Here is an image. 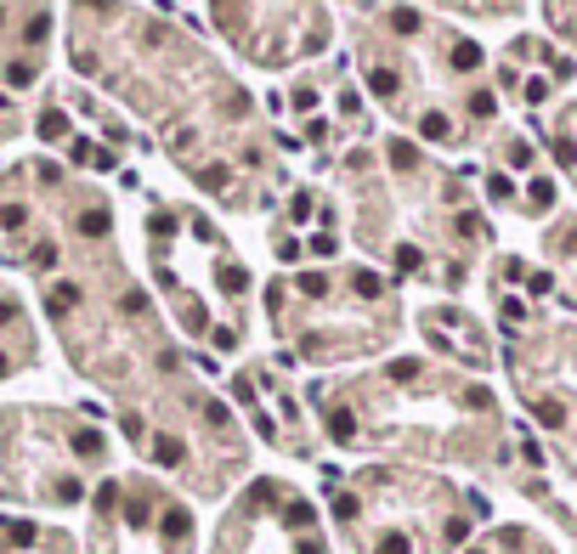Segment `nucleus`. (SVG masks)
Listing matches in <instances>:
<instances>
[{"label":"nucleus","instance_id":"f257e3e1","mask_svg":"<svg viewBox=\"0 0 577 554\" xmlns=\"http://www.w3.org/2000/svg\"><path fill=\"white\" fill-rule=\"evenodd\" d=\"M68 57L164 142L176 170L227 209H272L283 164L250 91L193 34L125 0H68Z\"/></svg>","mask_w":577,"mask_h":554},{"label":"nucleus","instance_id":"f03ea898","mask_svg":"<svg viewBox=\"0 0 577 554\" xmlns=\"http://www.w3.org/2000/svg\"><path fill=\"white\" fill-rule=\"evenodd\" d=\"M306 407L323 447L396 464H487L504 453V413L481 379L436 357H380L351 373L311 379Z\"/></svg>","mask_w":577,"mask_h":554},{"label":"nucleus","instance_id":"7ed1b4c3","mask_svg":"<svg viewBox=\"0 0 577 554\" xmlns=\"http://www.w3.org/2000/svg\"><path fill=\"white\" fill-rule=\"evenodd\" d=\"M261 311L283 357L317 373L380 362L396 351V339L407 328V306L396 283L362 261L277 272L261 288Z\"/></svg>","mask_w":577,"mask_h":554},{"label":"nucleus","instance_id":"20e7f679","mask_svg":"<svg viewBox=\"0 0 577 554\" xmlns=\"http://www.w3.org/2000/svg\"><path fill=\"white\" fill-rule=\"evenodd\" d=\"M323 515L340 554H459L487 521V498L441 470L396 458H362L357 470H323Z\"/></svg>","mask_w":577,"mask_h":554},{"label":"nucleus","instance_id":"39448f33","mask_svg":"<svg viewBox=\"0 0 577 554\" xmlns=\"http://www.w3.org/2000/svg\"><path fill=\"white\" fill-rule=\"evenodd\" d=\"M142 249L147 277L164 300L176 334L204 345L210 357H238L250 339V294L255 277L243 254L198 204H176L164 193H147L142 215Z\"/></svg>","mask_w":577,"mask_h":554},{"label":"nucleus","instance_id":"423d86ee","mask_svg":"<svg viewBox=\"0 0 577 554\" xmlns=\"http://www.w3.org/2000/svg\"><path fill=\"white\" fill-rule=\"evenodd\" d=\"M108 470H119V447L97 407L0 402V509L40 521L74 515Z\"/></svg>","mask_w":577,"mask_h":554},{"label":"nucleus","instance_id":"0eeeda50","mask_svg":"<svg viewBox=\"0 0 577 554\" xmlns=\"http://www.w3.org/2000/svg\"><path fill=\"white\" fill-rule=\"evenodd\" d=\"M79 515V554H204L193 498L142 464L108 470Z\"/></svg>","mask_w":577,"mask_h":554},{"label":"nucleus","instance_id":"6e6552de","mask_svg":"<svg viewBox=\"0 0 577 554\" xmlns=\"http://www.w3.org/2000/svg\"><path fill=\"white\" fill-rule=\"evenodd\" d=\"M204 554H340L328 532L323 498H311L295 475L255 470L204 537Z\"/></svg>","mask_w":577,"mask_h":554},{"label":"nucleus","instance_id":"1a4fd4ad","mask_svg":"<svg viewBox=\"0 0 577 554\" xmlns=\"http://www.w3.org/2000/svg\"><path fill=\"white\" fill-rule=\"evenodd\" d=\"M210 17L255 68H300L334 46V17L323 0H210Z\"/></svg>","mask_w":577,"mask_h":554},{"label":"nucleus","instance_id":"9d476101","mask_svg":"<svg viewBox=\"0 0 577 554\" xmlns=\"http://www.w3.org/2000/svg\"><path fill=\"white\" fill-rule=\"evenodd\" d=\"M283 368H288V357H255V362L232 368L221 396L243 418L250 441L272 447L288 464H323V436H317L311 407H306V391Z\"/></svg>","mask_w":577,"mask_h":554},{"label":"nucleus","instance_id":"9b49d317","mask_svg":"<svg viewBox=\"0 0 577 554\" xmlns=\"http://www.w3.org/2000/svg\"><path fill=\"white\" fill-rule=\"evenodd\" d=\"M51 0H0V91L23 97L46 85Z\"/></svg>","mask_w":577,"mask_h":554},{"label":"nucleus","instance_id":"f8f14e48","mask_svg":"<svg viewBox=\"0 0 577 554\" xmlns=\"http://www.w3.org/2000/svg\"><path fill=\"white\" fill-rule=\"evenodd\" d=\"M419 334H425V345L436 351V362L441 357H453V368H487L492 362V345H487V334L476 328V317L464 311V306H419Z\"/></svg>","mask_w":577,"mask_h":554},{"label":"nucleus","instance_id":"ddd939ff","mask_svg":"<svg viewBox=\"0 0 577 554\" xmlns=\"http://www.w3.org/2000/svg\"><path fill=\"white\" fill-rule=\"evenodd\" d=\"M46 345H40V328H34V311L23 306V294L0 277V385L6 379H23L40 368Z\"/></svg>","mask_w":577,"mask_h":554},{"label":"nucleus","instance_id":"4468645a","mask_svg":"<svg viewBox=\"0 0 577 554\" xmlns=\"http://www.w3.org/2000/svg\"><path fill=\"white\" fill-rule=\"evenodd\" d=\"M0 554H79V532L63 521L0 509Z\"/></svg>","mask_w":577,"mask_h":554}]
</instances>
